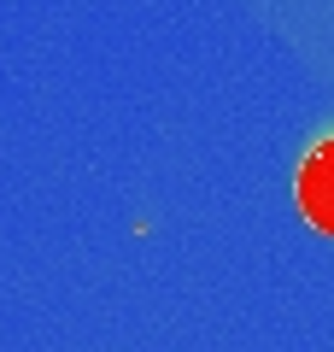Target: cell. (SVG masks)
Returning <instances> with one entry per match:
<instances>
[{"instance_id": "1", "label": "cell", "mask_w": 334, "mask_h": 352, "mask_svg": "<svg viewBox=\"0 0 334 352\" xmlns=\"http://www.w3.org/2000/svg\"><path fill=\"white\" fill-rule=\"evenodd\" d=\"M293 194H299V212H305V223L322 229V235H334V135L317 141V147L305 153Z\"/></svg>"}]
</instances>
